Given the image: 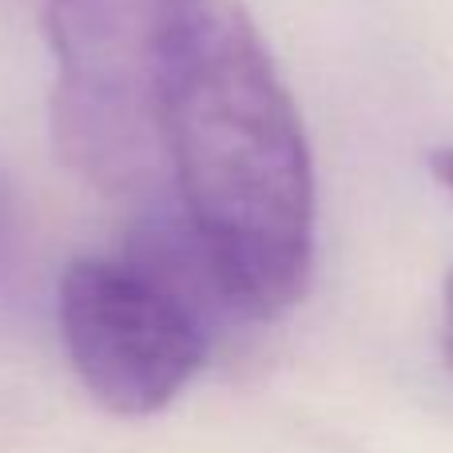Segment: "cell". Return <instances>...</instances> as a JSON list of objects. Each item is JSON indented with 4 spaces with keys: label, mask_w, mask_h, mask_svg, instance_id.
Instances as JSON below:
<instances>
[{
    "label": "cell",
    "mask_w": 453,
    "mask_h": 453,
    "mask_svg": "<svg viewBox=\"0 0 453 453\" xmlns=\"http://www.w3.org/2000/svg\"><path fill=\"white\" fill-rule=\"evenodd\" d=\"M167 203L223 314L282 319L314 271V164L295 100L239 0H199L164 76Z\"/></svg>",
    "instance_id": "6da1fadb"
},
{
    "label": "cell",
    "mask_w": 453,
    "mask_h": 453,
    "mask_svg": "<svg viewBox=\"0 0 453 453\" xmlns=\"http://www.w3.org/2000/svg\"><path fill=\"white\" fill-rule=\"evenodd\" d=\"M226 319L164 199H148L119 255L68 263L56 322L80 386L108 414L148 418L180 398Z\"/></svg>",
    "instance_id": "7a4b0ae2"
},
{
    "label": "cell",
    "mask_w": 453,
    "mask_h": 453,
    "mask_svg": "<svg viewBox=\"0 0 453 453\" xmlns=\"http://www.w3.org/2000/svg\"><path fill=\"white\" fill-rule=\"evenodd\" d=\"M199 0H48L56 56L52 143L104 196L167 188L164 76L175 32Z\"/></svg>",
    "instance_id": "3957f363"
},
{
    "label": "cell",
    "mask_w": 453,
    "mask_h": 453,
    "mask_svg": "<svg viewBox=\"0 0 453 453\" xmlns=\"http://www.w3.org/2000/svg\"><path fill=\"white\" fill-rule=\"evenodd\" d=\"M24 271H28V211L16 183L0 167V311L20 295Z\"/></svg>",
    "instance_id": "277c9868"
},
{
    "label": "cell",
    "mask_w": 453,
    "mask_h": 453,
    "mask_svg": "<svg viewBox=\"0 0 453 453\" xmlns=\"http://www.w3.org/2000/svg\"><path fill=\"white\" fill-rule=\"evenodd\" d=\"M441 354L453 370V271L446 279V290H441Z\"/></svg>",
    "instance_id": "5b68a950"
}]
</instances>
